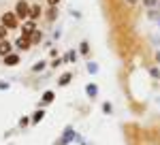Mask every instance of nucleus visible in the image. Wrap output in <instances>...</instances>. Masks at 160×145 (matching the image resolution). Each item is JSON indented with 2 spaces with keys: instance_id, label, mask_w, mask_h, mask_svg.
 I'll use <instances>...</instances> for the list:
<instances>
[{
  "instance_id": "obj_9",
  "label": "nucleus",
  "mask_w": 160,
  "mask_h": 145,
  "mask_svg": "<svg viewBox=\"0 0 160 145\" xmlns=\"http://www.w3.org/2000/svg\"><path fill=\"white\" fill-rule=\"evenodd\" d=\"M77 56H79V53H77L75 49H71V51H66V53L62 56V60H64V64H71V62L77 60Z\"/></svg>"
},
{
  "instance_id": "obj_25",
  "label": "nucleus",
  "mask_w": 160,
  "mask_h": 145,
  "mask_svg": "<svg viewBox=\"0 0 160 145\" xmlns=\"http://www.w3.org/2000/svg\"><path fill=\"white\" fill-rule=\"evenodd\" d=\"M124 2H126V4H128V7H135V4H139V2H141V0H124Z\"/></svg>"
},
{
  "instance_id": "obj_4",
  "label": "nucleus",
  "mask_w": 160,
  "mask_h": 145,
  "mask_svg": "<svg viewBox=\"0 0 160 145\" xmlns=\"http://www.w3.org/2000/svg\"><path fill=\"white\" fill-rule=\"evenodd\" d=\"M13 47H15V45H13V43L9 41V38H7V41H0V56L4 58V56L13 53Z\"/></svg>"
},
{
  "instance_id": "obj_13",
  "label": "nucleus",
  "mask_w": 160,
  "mask_h": 145,
  "mask_svg": "<svg viewBox=\"0 0 160 145\" xmlns=\"http://www.w3.org/2000/svg\"><path fill=\"white\" fill-rule=\"evenodd\" d=\"M141 2H143L145 11H149V9H160V0H141Z\"/></svg>"
},
{
  "instance_id": "obj_7",
  "label": "nucleus",
  "mask_w": 160,
  "mask_h": 145,
  "mask_svg": "<svg viewBox=\"0 0 160 145\" xmlns=\"http://www.w3.org/2000/svg\"><path fill=\"white\" fill-rule=\"evenodd\" d=\"M71 81H73V72L66 71V72H62V75H60V79H58V85H60V88H66V85L71 83Z\"/></svg>"
},
{
  "instance_id": "obj_1",
  "label": "nucleus",
  "mask_w": 160,
  "mask_h": 145,
  "mask_svg": "<svg viewBox=\"0 0 160 145\" xmlns=\"http://www.w3.org/2000/svg\"><path fill=\"white\" fill-rule=\"evenodd\" d=\"M0 26H4L7 30H17V28H19V19H17L15 11L2 13V17H0Z\"/></svg>"
},
{
  "instance_id": "obj_24",
  "label": "nucleus",
  "mask_w": 160,
  "mask_h": 145,
  "mask_svg": "<svg viewBox=\"0 0 160 145\" xmlns=\"http://www.w3.org/2000/svg\"><path fill=\"white\" fill-rule=\"evenodd\" d=\"M96 71H98V66H96L94 62H90V64H88V72H96Z\"/></svg>"
},
{
  "instance_id": "obj_28",
  "label": "nucleus",
  "mask_w": 160,
  "mask_h": 145,
  "mask_svg": "<svg viewBox=\"0 0 160 145\" xmlns=\"http://www.w3.org/2000/svg\"><path fill=\"white\" fill-rule=\"evenodd\" d=\"M0 90H9V83H0Z\"/></svg>"
},
{
  "instance_id": "obj_23",
  "label": "nucleus",
  "mask_w": 160,
  "mask_h": 145,
  "mask_svg": "<svg viewBox=\"0 0 160 145\" xmlns=\"http://www.w3.org/2000/svg\"><path fill=\"white\" fill-rule=\"evenodd\" d=\"M28 124H32V120H30V118H22V120H19V126H22V128H24V126H28Z\"/></svg>"
},
{
  "instance_id": "obj_2",
  "label": "nucleus",
  "mask_w": 160,
  "mask_h": 145,
  "mask_svg": "<svg viewBox=\"0 0 160 145\" xmlns=\"http://www.w3.org/2000/svg\"><path fill=\"white\" fill-rule=\"evenodd\" d=\"M30 2L28 0H17L15 2V15H17V19H22V22H26V19H30Z\"/></svg>"
},
{
  "instance_id": "obj_5",
  "label": "nucleus",
  "mask_w": 160,
  "mask_h": 145,
  "mask_svg": "<svg viewBox=\"0 0 160 145\" xmlns=\"http://www.w3.org/2000/svg\"><path fill=\"white\" fill-rule=\"evenodd\" d=\"M43 15H45V11L41 9V4H32V7H30V19H32V22L41 19Z\"/></svg>"
},
{
  "instance_id": "obj_8",
  "label": "nucleus",
  "mask_w": 160,
  "mask_h": 145,
  "mask_svg": "<svg viewBox=\"0 0 160 145\" xmlns=\"http://www.w3.org/2000/svg\"><path fill=\"white\" fill-rule=\"evenodd\" d=\"M53 98H56V92H53V90H45L43 96H41V102H43V105H51Z\"/></svg>"
},
{
  "instance_id": "obj_21",
  "label": "nucleus",
  "mask_w": 160,
  "mask_h": 145,
  "mask_svg": "<svg viewBox=\"0 0 160 145\" xmlns=\"http://www.w3.org/2000/svg\"><path fill=\"white\" fill-rule=\"evenodd\" d=\"M7 36H9V30L4 26H0V41H7Z\"/></svg>"
},
{
  "instance_id": "obj_27",
  "label": "nucleus",
  "mask_w": 160,
  "mask_h": 145,
  "mask_svg": "<svg viewBox=\"0 0 160 145\" xmlns=\"http://www.w3.org/2000/svg\"><path fill=\"white\" fill-rule=\"evenodd\" d=\"M156 64H158V66H160V49H158V51H156Z\"/></svg>"
},
{
  "instance_id": "obj_3",
  "label": "nucleus",
  "mask_w": 160,
  "mask_h": 145,
  "mask_svg": "<svg viewBox=\"0 0 160 145\" xmlns=\"http://www.w3.org/2000/svg\"><path fill=\"white\" fill-rule=\"evenodd\" d=\"M2 62H4V66H17V64L22 62V56L13 51V53H9V56H4V58H2Z\"/></svg>"
},
{
  "instance_id": "obj_14",
  "label": "nucleus",
  "mask_w": 160,
  "mask_h": 145,
  "mask_svg": "<svg viewBox=\"0 0 160 145\" xmlns=\"http://www.w3.org/2000/svg\"><path fill=\"white\" fill-rule=\"evenodd\" d=\"M43 118H45V109H37V111L32 113V118H30V120H32V124H38Z\"/></svg>"
},
{
  "instance_id": "obj_26",
  "label": "nucleus",
  "mask_w": 160,
  "mask_h": 145,
  "mask_svg": "<svg viewBox=\"0 0 160 145\" xmlns=\"http://www.w3.org/2000/svg\"><path fill=\"white\" fill-rule=\"evenodd\" d=\"M60 2H62V0H47V4H49V7H58Z\"/></svg>"
},
{
  "instance_id": "obj_19",
  "label": "nucleus",
  "mask_w": 160,
  "mask_h": 145,
  "mask_svg": "<svg viewBox=\"0 0 160 145\" xmlns=\"http://www.w3.org/2000/svg\"><path fill=\"white\" fill-rule=\"evenodd\" d=\"M22 28H24V30H32V32H34V30H37V22H32V19H26Z\"/></svg>"
},
{
  "instance_id": "obj_6",
  "label": "nucleus",
  "mask_w": 160,
  "mask_h": 145,
  "mask_svg": "<svg viewBox=\"0 0 160 145\" xmlns=\"http://www.w3.org/2000/svg\"><path fill=\"white\" fill-rule=\"evenodd\" d=\"M13 45H15V49H19V51H28V49L32 47V43H30V41H26V38H22V36H19Z\"/></svg>"
},
{
  "instance_id": "obj_12",
  "label": "nucleus",
  "mask_w": 160,
  "mask_h": 145,
  "mask_svg": "<svg viewBox=\"0 0 160 145\" xmlns=\"http://www.w3.org/2000/svg\"><path fill=\"white\" fill-rule=\"evenodd\" d=\"M145 17L152 19V22H158L160 19V9H149V11H145Z\"/></svg>"
},
{
  "instance_id": "obj_16",
  "label": "nucleus",
  "mask_w": 160,
  "mask_h": 145,
  "mask_svg": "<svg viewBox=\"0 0 160 145\" xmlns=\"http://www.w3.org/2000/svg\"><path fill=\"white\" fill-rule=\"evenodd\" d=\"M47 68V62L45 60H38L37 64H32V72H41V71H45Z\"/></svg>"
},
{
  "instance_id": "obj_18",
  "label": "nucleus",
  "mask_w": 160,
  "mask_h": 145,
  "mask_svg": "<svg viewBox=\"0 0 160 145\" xmlns=\"http://www.w3.org/2000/svg\"><path fill=\"white\" fill-rule=\"evenodd\" d=\"M41 41H43V32H41V30H37V32L32 34V38H30V43H32V45H38Z\"/></svg>"
},
{
  "instance_id": "obj_29",
  "label": "nucleus",
  "mask_w": 160,
  "mask_h": 145,
  "mask_svg": "<svg viewBox=\"0 0 160 145\" xmlns=\"http://www.w3.org/2000/svg\"><path fill=\"white\" fill-rule=\"evenodd\" d=\"M158 26H160V19H158Z\"/></svg>"
},
{
  "instance_id": "obj_10",
  "label": "nucleus",
  "mask_w": 160,
  "mask_h": 145,
  "mask_svg": "<svg viewBox=\"0 0 160 145\" xmlns=\"http://www.w3.org/2000/svg\"><path fill=\"white\" fill-rule=\"evenodd\" d=\"M86 94L90 98H96V96H98V85H96V83H88L86 85Z\"/></svg>"
},
{
  "instance_id": "obj_15",
  "label": "nucleus",
  "mask_w": 160,
  "mask_h": 145,
  "mask_svg": "<svg viewBox=\"0 0 160 145\" xmlns=\"http://www.w3.org/2000/svg\"><path fill=\"white\" fill-rule=\"evenodd\" d=\"M90 41H81V43H79V53H81V56H90Z\"/></svg>"
},
{
  "instance_id": "obj_20",
  "label": "nucleus",
  "mask_w": 160,
  "mask_h": 145,
  "mask_svg": "<svg viewBox=\"0 0 160 145\" xmlns=\"http://www.w3.org/2000/svg\"><path fill=\"white\" fill-rule=\"evenodd\" d=\"M64 64V60H62V56H58V58H53V60L49 62V66L51 68H58V66H62Z\"/></svg>"
},
{
  "instance_id": "obj_22",
  "label": "nucleus",
  "mask_w": 160,
  "mask_h": 145,
  "mask_svg": "<svg viewBox=\"0 0 160 145\" xmlns=\"http://www.w3.org/2000/svg\"><path fill=\"white\" fill-rule=\"evenodd\" d=\"M102 111H105V113H111V111H113L111 102H102Z\"/></svg>"
},
{
  "instance_id": "obj_17",
  "label": "nucleus",
  "mask_w": 160,
  "mask_h": 145,
  "mask_svg": "<svg viewBox=\"0 0 160 145\" xmlns=\"http://www.w3.org/2000/svg\"><path fill=\"white\" fill-rule=\"evenodd\" d=\"M149 77L156 79V81H160V66L158 64H156V66H149Z\"/></svg>"
},
{
  "instance_id": "obj_11",
  "label": "nucleus",
  "mask_w": 160,
  "mask_h": 145,
  "mask_svg": "<svg viewBox=\"0 0 160 145\" xmlns=\"http://www.w3.org/2000/svg\"><path fill=\"white\" fill-rule=\"evenodd\" d=\"M56 17H58V7H49L45 11V19L47 22H56Z\"/></svg>"
}]
</instances>
